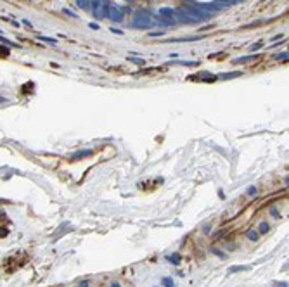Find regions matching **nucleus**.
I'll return each instance as SVG.
<instances>
[{"mask_svg": "<svg viewBox=\"0 0 289 287\" xmlns=\"http://www.w3.org/2000/svg\"><path fill=\"white\" fill-rule=\"evenodd\" d=\"M156 21L151 18V14L147 11H140L135 14V21H134V26L135 28H151Z\"/></svg>", "mask_w": 289, "mask_h": 287, "instance_id": "nucleus-1", "label": "nucleus"}, {"mask_svg": "<svg viewBox=\"0 0 289 287\" xmlns=\"http://www.w3.org/2000/svg\"><path fill=\"white\" fill-rule=\"evenodd\" d=\"M109 19H113L114 23H121L123 21V11L118 5H111V9H109Z\"/></svg>", "mask_w": 289, "mask_h": 287, "instance_id": "nucleus-2", "label": "nucleus"}, {"mask_svg": "<svg viewBox=\"0 0 289 287\" xmlns=\"http://www.w3.org/2000/svg\"><path fill=\"white\" fill-rule=\"evenodd\" d=\"M175 18L178 21H182V23H196L185 9H175Z\"/></svg>", "mask_w": 289, "mask_h": 287, "instance_id": "nucleus-3", "label": "nucleus"}, {"mask_svg": "<svg viewBox=\"0 0 289 287\" xmlns=\"http://www.w3.org/2000/svg\"><path fill=\"white\" fill-rule=\"evenodd\" d=\"M154 21H156V24H163V26H172V24L177 23L175 18H165V16H158Z\"/></svg>", "mask_w": 289, "mask_h": 287, "instance_id": "nucleus-4", "label": "nucleus"}, {"mask_svg": "<svg viewBox=\"0 0 289 287\" xmlns=\"http://www.w3.org/2000/svg\"><path fill=\"white\" fill-rule=\"evenodd\" d=\"M87 156H92V151H90V149H83V151H78V152H75L73 156H71V159L78 161V159H81V157H87Z\"/></svg>", "mask_w": 289, "mask_h": 287, "instance_id": "nucleus-5", "label": "nucleus"}, {"mask_svg": "<svg viewBox=\"0 0 289 287\" xmlns=\"http://www.w3.org/2000/svg\"><path fill=\"white\" fill-rule=\"evenodd\" d=\"M258 56H244V57H237L234 61V64H244V62H249V61H254Z\"/></svg>", "mask_w": 289, "mask_h": 287, "instance_id": "nucleus-6", "label": "nucleus"}, {"mask_svg": "<svg viewBox=\"0 0 289 287\" xmlns=\"http://www.w3.org/2000/svg\"><path fill=\"white\" fill-rule=\"evenodd\" d=\"M258 233H260V232H256V230H248V232H246V237L254 242V240H258Z\"/></svg>", "mask_w": 289, "mask_h": 287, "instance_id": "nucleus-7", "label": "nucleus"}, {"mask_svg": "<svg viewBox=\"0 0 289 287\" xmlns=\"http://www.w3.org/2000/svg\"><path fill=\"white\" fill-rule=\"evenodd\" d=\"M92 2L94 0H78V5L81 9H92Z\"/></svg>", "mask_w": 289, "mask_h": 287, "instance_id": "nucleus-8", "label": "nucleus"}, {"mask_svg": "<svg viewBox=\"0 0 289 287\" xmlns=\"http://www.w3.org/2000/svg\"><path fill=\"white\" fill-rule=\"evenodd\" d=\"M218 4H222L223 7H229V5H235V4H239V2H242V0H216Z\"/></svg>", "mask_w": 289, "mask_h": 287, "instance_id": "nucleus-9", "label": "nucleus"}, {"mask_svg": "<svg viewBox=\"0 0 289 287\" xmlns=\"http://www.w3.org/2000/svg\"><path fill=\"white\" fill-rule=\"evenodd\" d=\"M242 73L241 71H234V73H225V75H222L220 78H223V80H230V78H237V76H241Z\"/></svg>", "mask_w": 289, "mask_h": 287, "instance_id": "nucleus-10", "label": "nucleus"}, {"mask_svg": "<svg viewBox=\"0 0 289 287\" xmlns=\"http://www.w3.org/2000/svg\"><path fill=\"white\" fill-rule=\"evenodd\" d=\"M166 259H168V261H172L173 265H177V263L180 261V256H178V254H170V256H166Z\"/></svg>", "mask_w": 289, "mask_h": 287, "instance_id": "nucleus-11", "label": "nucleus"}, {"mask_svg": "<svg viewBox=\"0 0 289 287\" xmlns=\"http://www.w3.org/2000/svg\"><path fill=\"white\" fill-rule=\"evenodd\" d=\"M260 233H267L269 232V223L267 221H263V223H260V228H258Z\"/></svg>", "mask_w": 289, "mask_h": 287, "instance_id": "nucleus-12", "label": "nucleus"}, {"mask_svg": "<svg viewBox=\"0 0 289 287\" xmlns=\"http://www.w3.org/2000/svg\"><path fill=\"white\" fill-rule=\"evenodd\" d=\"M275 59H277V61H288V59H289V52H282V54H277V56H275Z\"/></svg>", "mask_w": 289, "mask_h": 287, "instance_id": "nucleus-13", "label": "nucleus"}, {"mask_svg": "<svg viewBox=\"0 0 289 287\" xmlns=\"http://www.w3.org/2000/svg\"><path fill=\"white\" fill-rule=\"evenodd\" d=\"M163 286H165V287H175L173 286V280H172V279H168V277H165V279H163Z\"/></svg>", "mask_w": 289, "mask_h": 287, "instance_id": "nucleus-14", "label": "nucleus"}, {"mask_svg": "<svg viewBox=\"0 0 289 287\" xmlns=\"http://www.w3.org/2000/svg\"><path fill=\"white\" fill-rule=\"evenodd\" d=\"M128 61H132V62H135V64H140V66H144V64H146V61H144V59H140V57H130Z\"/></svg>", "mask_w": 289, "mask_h": 287, "instance_id": "nucleus-15", "label": "nucleus"}, {"mask_svg": "<svg viewBox=\"0 0 289 287\" xmlns=\"http://www.w3.org/2000/svg\"><path fill=\"white\" fill-rule=\"evenodd\" d=\"M258 49H261V43H260V42H258V43H254V45H251V47H249V50H251V52H256Z\"/></svg>", "mask_w": 289, "mask_h": 287, "instance_id": "nucleus-16", "label": "nucleus"}, {"mask_svg": "<svg viewBox=\"0 0 289 287\" xmlns=\"http://www.w3.org/2000/svg\"><path fill=\"white\" fill-rule=\"evenodd\" d=\"M40 40H43V42H47V43H56L54 38H47V37H40Z\"/></svg>", "mask_w": 289, "mask_h": 287, "instance_id": "nucleus-17", "label": "nucleus"}, {"mask_svg": "<svg viewBox=\"0 0 289 287\" xmlns=\"http://www.w3.org/2000/svg\"><path fill=\"white\" fill-rule=\"evenodd\" d=\"M64 14H68V16H71V18H76V14H75L73 11H68V9H64Z\"/></svg>", "mask_w": 289, "mask_h": 287, "instance_id": "nucleus-18", "label": "nucleus"}, {"mask_svg": "<svg viewBox=\"0 0 289 287\" xmlns=\"http://www.w3.org/2000/svg\"><path fill=\"white\" fill-rule=\"evenodd\" d=\"M248 194H249V195H254V194H256V187H249V189H248Z\"/></svg>", "mask_w": 289, "mask_h": 287, "instance_id": "nucleus-19", "label": "nucleus"}, {"mask_svg": "<svg viewBox=\"0 0 289 287\" xmlns=\"http://www.w3.org/2000/svg\"><path fill=\"white\" fill-rule=\"evenodd\" d=\"M111 33H114V35H123V31H121V30H116V28H111Z\"/></svg>", "mask_w": 289, "mask_h": 287, "instance_id": "nucleus-20", "label": "nucleus"}, {"mask_svg": "<svg viewBox=\"0 0 289 287\" xmlns=\"http://www.w3.org/2000/svg\"><path fill=\"white\" fill-rule=\"evenodd\" d=\"M270 213H272V216H275V218H279V211L275 209V208H272V209H270Z\"/></svg>", "mask_w": 289, "mask_h": 287, "instance_id": "nucleus-21", "label": "nucleus"}, {"mask_svg": "<svg viewBox=\"0 0 289 287\" xmlns=\"http://www.w3.org/2000/svg\"><path fill=\"white\" fill-rule=\"evenodd\" d=\"M151 37H161L163 35V31H153V33H149Z\"/></svg>", "mask_w": 289, "mask_h": 287, "instance_id": "nucleus-22", "label": "nucleus"}, {"mask_svg": "<svg viewBox=\"0 0 289 287\" xmlns=\"http://www.w3.org/2000/svg\"><path fill=\"white\" fill-rule=\"evenodd\" d=\"M90 28H92V30H99V24H95V23H90Z\"/></svg>", "mask_w": 289, "mask_h": 287, "instance_id": "nucleus-23", "label": "nucleus"}, {"mask_svg": "<svg viewBox=\"0 0 289 287\" xmlns=\"http://www.w3.org/2000/svg\"><path fill=\"white\" fill-rule=\"evenodd\" d=\"M7 54H9V50L5 47H2V56H7Z\"/></svg>", "mask_w": 289, "mask_h": 287, "instance_id": "nucleus-24", "label": "nucleus"}, {"mask_svg": "<svg viewBox=\"0 0 289 287\" xmlns=\"http://www.w3.org/2000/svg\"><path fill=\"white\" fill-rule=\"evenodd\" d=\"M78 287H88V282H87V280H83V282H81Z\"/></svg>", "mask_w": 289, "mask_h": 287, "instance_id": "nucleus-25", "label": "nucleus"}, {"mask_svg": "<svg viewBox=\"0 0 289 287\" xmlns=\"http://www.w3.org/2000/svg\"><path fill=\"white\" fill-rule=\"evenodd\" d=\"M111 287H121V286H119L118 282H113V284H111Z\"/></svg>", "mask_w": 289, "mask_h": 287, "instance_id": "nucleus-26", "label": "nucleus"}, {"mask_svg": "<svg viewBox=\"0 0 289 287\" xmlns=\"http://www.w3.org/2000/svg\"><path fill=\"white\" fill-rule=\"evenodd\" d=\"M286 185L289 187V176H286Z\"/></svg>", "mask_w": 289, "mask_h": 287, "instance_id": "nucleus-27", "label": "nucleus"}, {"mask_svg": "<svg viewBox=\"0 0 289 287\" xmlns=\"http://www.w3.org/2000/svg\"><path fill=\"white\" fill-rule=\"evenodd\" d=\"M104 2H107V0H104Z\"/></svg>", "mask_w": 289, "mask_h": 287, "instance_id": "nucleus-28", "label": "nucleus"}, {"mask_svg": "<svg viewBox=\"0 0 289 287\" xmlns=\"http://www.w3.org/2000/svg\"><path fill=\"white\" fill-rule=\"evenodd\" d=\"M128 2H132V0H128Z\"/></svg>", "mask_w": 289, "mask_h": 287, "instance_id": "nucleus-29", "label": "nucleus"}]
</instances>
